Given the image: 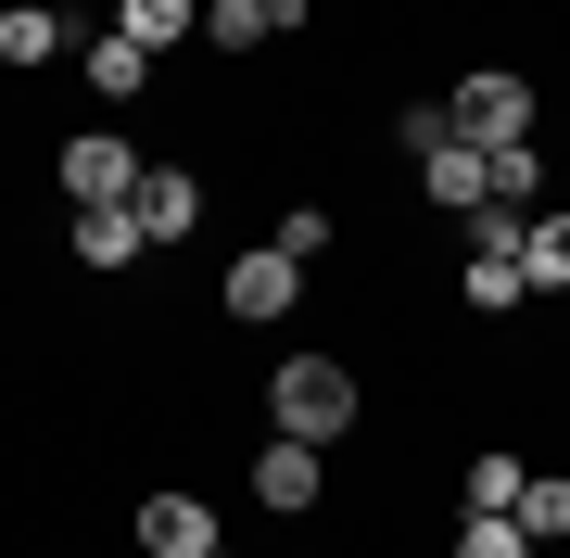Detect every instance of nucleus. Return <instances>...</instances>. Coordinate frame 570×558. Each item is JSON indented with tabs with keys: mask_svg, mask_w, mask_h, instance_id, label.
<instances>
[{
	"mask_svg": "<svg viewBox=\"0 0 570 558\" xmlns=\"http://www.w3.org/2000/svg\"><path fill=\"white\" fill-rule=\"evenodd\" d=\"M266 419H279L292 444H330V432H343V419H355V381L330 369V355H292V369L266 381Z\"/></svg>",
	"mask_w": 570,
	"mask_h": 558,
	"instance_id": "f257e3e1",
	"label": "nucleus"
},
{
	"mask_svg": "<svg viewBox=\"0 0 570 558\" xmlns=\"http://www.w3.org/2000/svg\"><path fill=\"white\" fill-rule=\"evenodd\" d=\"M444 127H456V140H482V153L532 140V77H508V63H494V77H469L456 102H444Z\"/></svg>",
	"mask_w": 570,
	"mask_h": 558,
	"instance_id": "f03ea898",
	"label": "nucleus"
},
{
	"mask_svg": "<svg viewBox=\"0 0 570 558\" xmlns=\"http://www.w3.org/2000/svg\"><path fill=\"white\" fill-rule=\"evenodd\" d=\"M63 190H77V204H127V190H140V153H127L115 127H89V140H63Z\"/></svg>",
	"mask_w": 570,
	"mask_h": 558,
	"instance_id": "7ed1b4c3",
	"label": "nucleus"
},
{
	"mask_svg": "<svg viewBox=\"0 0 570 558\" xmlns=\"http://www.w3.org/2000/svg\"><path fill=\"white\" fill-rule=\"evenodd\" d=\"M292 292H305V267H292L279 242H254L242 267H228V317H292Z\"/></svg>",
	"mask_w": 570,
	"mask_h": 558,
	"instance_id": "20e7f679",
	"label": "nucleus"
},
{
	"mask_svg": "<svg viewBox=\"0 0 570 558\" xmlns=\"http://www.w3.org/2000/svg\"><path fill=\"white\" fill-rule=\"evenodd\" d=\"M419 178H431V204H456V216H469V204H494V153H482V140H431V153H419Z\"/></svg>",
	"mask_w": 570,
	"mask_h": 558,
	"instance_id": "39448f33",
	"label": "nucleus"
},
{
	"mask_svg": "<svg viewBox=\"0 0 570 558\" xmlns=\"http://www.w3.org/2000/svg\"><path fill=\"white\" fill-rule=\"evenodd\" d=\"M279 26H305V0H216V13H204V39H216V51H266Z\"/></svg>",
	"mask_w": 570,
	"mask_h": 558,
	"instance_id": "423d86ee",
	"label": "nucleus"
},
{
	"mask_svg": "<svg viewBox=\"0 0 570 558\" xmlns=\"http://www.w3.org/2000/svg\"><path fill=\"white\" fill-rule=\"evenodd\" d=\"M127 216H140V242H178V228L204 216V190H190V178H165V166H140V190H127Z\"/></svg>",
	"mask_w": 570,
	"mask_h": 558,
	"instance_id": "0eeeda50",
	"label": "nucleus"
},
{
	"mask_svg": "<svg viewBox=\"0 0 570 558\" xmlns=\"http://www.w3.org/2000/svg\"><path fill=\"white\" fill-rule=\"evenodd\" d=\"M140 546H153V558H204V546H216L204 496H153V508H140Z\"/></svg>",
	"mask_w": 570,
	"mask_h": 558,
	"instance_id": "6e6552de",
	"label": "nucleus"
},
{
	"mask_svg": "<svg viewBox=\"0 0 570 558\" xmlns=\"http://www.w3.org/2000/svg\"><path fill=\"white\" fill-rule=\"evenodd\" d=\"M254 496H266V508H317V444H292V432H279V444L254 457Z\"/></svg>",
	"mask_w": 570,
	"mask_h": 558,
	"instance_id": "1a4fd4ad",
	"label": "nucleus"
},
{
	"mask_svg": "<svg viewBox=\"0 0 570 558\" xmlns=\"http://www.w3.org/2000/svg\"><path fill=\"white\" fill-rule=\"evenodd\" d=\"M77 254H89V267H140V216H127V204H77Z\"/></svg>",
	"mask_w": 570,
	"mask_h": 558,
	"instance_id": "9d476101",
	"label": "nucleus"
},
{
	"mask_svg": "<svg viewBox=\"0 0 570 558\" xmlns=\"http://www.w3.org/2000/svg\"><path fill=\"white\" fill-rule=\"evenodd\" d=\"M520 292H570V216H532L520 228Z\"/></svg>",
	"mask_w": 570,
	"mask_h": 558,
	"instance_id": "9b49d317",
	"label": "nucleus"
},
{
	"mask_svg": "<svg viewBox=\"0 0 570 558\" xmlns=\"http://www.w3.org/2000/svg\"><path fill=\"white\" fill-rule=\"evenodd\" d=\"M89 89H102V102H140V89H153V51L140 39H89Z\"/></svg>",
	"mask_w": 570,
	"mask_h": 558,
	"instance_id": "f8f14e48",
	"label": "nucleus"
},
{
	"mask_svg": "<svg viewBox=\"0 0 570 558\" xmlns=\"http://www.w3.org/2000/svg\"><path fill=\"white\" fill-rule=\"evenodd\" d=\"M51 51H63V13L13 0V13H0V63H51Z\"/></svg>",
	"mask_w": 570,
	"mask_h": 558,
	"instance_id": "ddd939ff",
	"label": "nucleus"
},
{
	"mask_svg": "<svg viewBox=\"0 0 570 558\" xmlns=\"http://www.w3.org/2000/svg\"><path fill=\"white\" fill-rule=\"evenodd\" d=\"M520 482H532L520 457H469V520H508V508H520Z\"/></svg>",
	"mask_w": 570,
	"mask_h": 558,
	"instance_id": "4468645a",
	"label": "nucleus"
},
{
	"mask_svg": "<svg viewBox=\"0 0 570 558\" xmlns=\"http://www.w3.org/2000/svg\"><path fill=\"white\" fill-rule=\"evenodd\" d=\"M115 39H140V51L190 39V0H115Z\"/></svg>",
	"mask_w": 570,
	"mask_h": 558,
	"instance_id": "2eb2a0df",
	"label": "nucleus"
},
{
	"mask_svg": "<svg viewBox=\"0 0 570 558\" xmlns=\"http://www.w3.org/2000/svg\"><path fill=\"white\" fill-rule=\"evenodd\" d=\"M508 520H520L532 546H558V533H570V482H520V508H508Z\"/></svg>",
	"mask_w": 570,
	"mask_h": 558,
	"instance_id": "dca6fc26",
	"label": "nucleus"
},
{
	"mask_svg": "<svg viewBox=\"0 0 570 558\" xmlns=\"http://www.w3.org/2000/svg\"><path fill=\"white\" fill-rule=\"evenodd\" d=\"M456 292H469L482 317H508V305H520V267H508V254H469V280H456Z\"/></svg>",
	"mask_w": 570,
	"mask_h": 558,
	"instance_id": "f3484780",
	"label": "nucleus"
},
{
	"mask_svg": "<svg viewBox=\"0 0 570 558\" xmlns=\"http://www.w3.org/2000/svg\"><path fill=\"white\" fill-rule=\"evenodd\" d=\"M520 228H532L520 204H469V254H508V267H520Z\"/></svg>",
	"mask_w": 570,
	"mask_h": 558,
	"instance_id": "a211bd4d",
	"label": "nucleus"
},
{
	"mask_svg": "<svg viewBox=\"0 0 570 558\" xmlns=\"http://www.w3.org/2000/svg\"><path fill=\"white\" fill-rule=\"evenodd\" d=\"M532 190H546V153L508 140V153H494V204H532Z\"/></svg>",
	"mask_w": 570,
	"mask_h": 558,
	"instance_id": "6ab92c4d",
	"label": "nucleus"
},
{
	"mask_svg": "<svg viewBox=\"0 0 570 558\" xmlns=\"http://www.w3.org/2000/svg\"><path fill=\"white\" fill-rule=\"evenodd\" d=\"M279 254H292V267H317V254H330V216L292 204V216H279Z\"/></svg>",
	"mask_w": 570,
	"mask_h": 558,
	"instance_id": "aec40b11",
	"label": "nucleus"
},
{
	"mask_svg": "<svg viewBox=\"0 0 570 558\" xmlns=\"http://www.w3.org/2000/svg\"><path fill=\"white\" fill-rule=\"evenodd\" d=\"M456 558H532V533H520V520H469Z\"/></svg>",
	"mask_w": 570,
	"mask_h": 558,
	"instance_id": "412c9836",
	"label": "nucleus"
},
{
	"mask_svg": "<svg viewBox=\"0 0 570 558\" xmlns=\"http://www.w3.org/2000/svg\"><path fill=\"white\" fill-rule=\"evenodd\" d=\"M204 558H228V546H204Z\"/></svg>",
	"mask_w": 570,
	"mask_h": 558,
	"instance_id": "4be33fe9",
	"label": "nucleus"
}]
</instances>
